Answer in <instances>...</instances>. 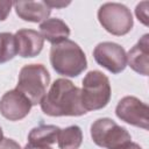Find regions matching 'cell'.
<instances>
[{
	"instance_id": "cell-1",
	"label": "cell",
	"mask_w": 149,
	"mask_h": 149,
	"mask_svg": "<svg viewBox=\"0 0 149 149\" xmlns=\"http://www.w3.org/2000/svg\"><path fill=\"white\" fill-rule=\"evenodd\" d=\"M40 105L49 116H80L87 113L81 104L80 88L66 78L56 79Z\"/></svg>"
},
{
	"instance_id": "cell-2",
	"label": "cell",
	"mask_w": 149,
	"mask_h": 149,
	"mask_svg": "<svg viewBox=\"0 0 149 149\" xmlns=\"http://www.w3.org/2000/svg\"><path fill=\"white\" fill-rule=\"evenodd\" d=\"M50 63L58 74L71 78L78 77L87 68L85 52L78 43L69 38L51 47Z\"/></svg>"
},
{
	"instance_id": "cell-3",
	"label": "cell",
	"mask_w": 149,
	"mask_h": 149,
	"mask_svg": "<svg viewBox=\"0 0 149 149\" xmlns=\"http://www.w3.org/2000/svg\"><path fill=\"white\" fill-rule=\"evenodd\" d=\"M49 84L50 73L43 64H26L20 70L15 88L35 106L41 104Z\"/></svg>"
},
{
	"instance_id": "cell-4",
	"label": "cell",
	"mask_w": 149,
	"mask_h": 149,
	"mask_svg": "<svg viewBox=\"0 0 149 149\" xmlns=\"http://www.w3.org/2000/svg\"><path fill=\"white\" fill-rule=\"evenodd\" d=\"M111 83L105 73L99 70H92L85 74L80 97L86 112L98 111L106 107L111 100Z\"/></svg>"
},
{
	"instance_id": "cell-5",
	"label": "cell",
	"mask_w": 149,
	"mask_h": 149,
	"mask_svg": "<svg viewBox=\"0 0 149 149\" xmlns=\"http://www.w3.org/2000/svg\"><path fill=\"white\" fill-rule=\"evenodd\" d=\"M98 20L107 33L115 36L128 34L134 26L130 9L120 2L102 3L98 9Z\"/></svg>"
},
{
	"instance_id": "cell-6",
	"label": "cell",
	"mask_w": 149,
	"mask_h": 149,
	"mask_svg": "<svg viewBox=\"0 0 149 149\" xmlns=\"http://www.w3.org/2000/svg\"><path fill=\"white\" fill-rule=\"evenodd\" d=\"M91 137L97 146L107 149H116L132 141L128 130L109 118L97 119L91 125Z\"/></svg>"
},
{
	"instance_id": "cell-7",
	"label": "cell",
	"mask_w": 149,
	"mask_h": 149,
	"mask_svg": "<svg viewBox=\"0 0 149 149\" xmlns=\"http://www.w3.org/2000/svg\"><path fill=\"white\" fill-rule=\"evenodd\" d=\"M115 114L121 121L128 125L144 130L149 128V107L136 97H123L115 107Z\"/></svg>"
},
{
	"instance_id": "cell-8",
	"label": "cell",
	"mask_w": 149,
	"mask_h": 149,
	"mask_svg": "<svg viewBox=\"0 0 149 149\" xmlns=\"http://www.w3.org/2000/svg\"><path fill=\"white\" fill-rule=\"evenodd\" d=\"M94 61L113 74L122 72L127 66V52L115 42H100L93 50Z\"/></svg>"
},
{
	"instance_id": "cell-9",
	"label": "cell",
	"mask_w": 149,
	"mask_h": 149,
	"mask_svg": "<svg viewBox=\"0 0 149 149\" xmlns=\"http://www.w3.org/2000/svg\"><path fill=\"white\" fill-rule=\"evenodd\" d=\"M31 106V102L16 88L7 91L0 99V113L9 121L24 119L29 114Z\"/></svg>"
},
{
	"instance_id": "cell-10",
	"label": "cell",
	"mask_w": 149,
	"mask_h": 149,
	"mask_svg": "<svg viewBox=\"0 0 149 149\" xmlns=\"http://www.w3.org/2000/svg\"><path fill=\"white\" fill-rule=\"evenodd\" d=\"M17 54L22 58H33L40 55L44 45V38L34 29H19L15 34Z\"/></svg>"
},
{
	"instance_id": "cell-11",
	"label": "cell",
	"mask_w": 149,
	"mask_h": 149,
	"mask_svg": "<svg viewBox=\"0 0 149 149\" xmlns=\"http://www.w3.org/2000/svg\"><path fill=\"white\" fill-rule=\"evenodd\" d=\"M127 64L142 76L149 74V34H144L127 52Z\"/></svg>"
},
{
	"instance_id": "cell-12",
	"label": "cell",
	"mask_w": 149,
	"mask_h": 149,
	"mask_svg": "<svg viewBox=\"0 0 149 149\" xmlns=\"http://www.w3.org/2000/svg\"><path fill=\"white\" fill-rule=\"evenodd\" d=\"M13 6L16 15L28 22H43L51 14V8L44 1H15Z\"/></svg>"
},
{
	"instance_id": "cell-13",
	"label": "cell",
	"mask_w": 149,
	"mask_h": 149,
	"mask_svg": "<svg viewBox=\"0 0 149 149\" xmlns=\"http://www.w3.org/2000/svg\"><path fill=\"white\" fill-rule=\"evenodd\" d=\"M40 34L52 45L58 44L70 36L69 26L58 17L47 19L40 23Z\"/></svg>"
},
{
	"instance_id": "cell-14",
	"label": "cell",
	"mask_w": 149,
	"mask_h": 149,
	"mask_svg": "<svg viewBox=\"0 0 149 149\" xmlns=\"http://www.w3.org/2000/svg\"><path fill=\"white\" fill-rule=\"evenodd\" d=\"M61 128L55 125H40L34 127L28 134V141L33 144L50 146L56 143Z\"/></svg>"
},
{
	"instance_id": "cell-15",
	"label": "cell",
	"mask_w": 149,
	"mask_h": 149,
	"mask_svg": "<svg viewBox=\"0 0 149 149\" xmlns=\"http://www.w3.org/2000/svg\"><path fill=\"white\" fill-rule=\"evenodd\" d=\"M83 142L81 128L77 125L61 129L57 139L59 149H78Z\"/></svg>"
},
{
	"instance_id": "cell-16",
	"label": "cell",
	"mask_w": 149,
	"mask_h": 149,
	"mask_svg": "<svg viewBox=\"0 0 149 149\" xmlns=\"http://www.w3.org/2000/svg\"><path fill=\"white\" fill-rule=\"evenodd\" d=\"M17 55L15 36L12 33H0V64L7 63Z\"/></svg>"
},
{
	"instance_id": "cell-17",
	"label": "cell",
	"mask_w": 149,
	"mask_h": 149,
	"mask_svg": "<svg viewBox=\"0 0 149 149\" xmlns=\"http://www.w3.org/2000/svg\"><path fill=\"white\" fill-rule=\"evenodd\" d=\"M148 7H149V2L148 1H142V2L137 3L136 7H135L136 17L144 26H148V23H149L148 22Z\"/></svg>"
},
{
	"instance_id": "cell-18",
	"label": "cell",
	"mask_w": 149,
	"mask_h": 149,
	"mask_svg": "<svg viewBox=\"0 0 149 149\" xmlns=\"http://www.w3.org/2000/svg\"><path fill=\"white\" fill-rule=\"evenodd\" d=\"M13 6V1L9 0H0V21H5L10 13Z\"/></svg>"
},
{
	"instance_id": "cell-19",
	"label": "cell",
	"mask_w": 149,
	"mask_h": 149,
	"mask_svg": "<svg viewBox=\"0 0 149 149\" xmlns=\"http://www.w3.org/2000/svg\"><path fill=\"white\" fill-rule=\"evenodd\" d=\"M0 149H21V147L13 139L3 137L2 141L0 142Z\"/></svg>"
},
{
	"instance_id": "cell-20",
	"label": "cell",
	"mask_w": 149,
	"mask_h": 149,
	"mask_svg": "<svg viewBox=\"0 0 149 149\" xmlns=\"http://www.w3.org/2000/svg\"><path fill=\"white\" fill-rule=\"evenodd\" d=\"M48 7L52 8H64L70 5V1H55V0H45L44 1Z\"/></svg>"
},
{
	"instance_id": "cell-21",
	"label": "cell",
	"mask_w": 149,
	"mask_h": 149,
	"mask_svg": "<svg viewBox=\"0 0 149 149\" xmlns=\"http://www.w3.org/2000/svg\"><path fill=\"white\" fill-rule=\"evenodd\" d=\"M116 149H142V148L140 147V144H137V143H135L133 141H129V142H126L122 146L118 147Z\"/></svg>"
},
{
	"instance_id": "cell-22",
	"label": "cell",
	"mask_w": 149,
	"mask_h": 149,
	"mask_svg": "<svg viewBox=\"0 0 149 149\" xmlns=\"http://www.w3.org/2000/svg\"><path fill=\"white\" fill-rule=\"evenodd\" d=\"M23 149H52L50 146H40V144H33V143H27Z\"/></svg>"
},
{
	"instance_id": "cell-23",
	"label": "cell",
	"mask_w": 149,
	"mask_h": 149,
	"mask_svg": "<svg viewBox=\"0 0 149 149\" xmlns=\"http://www.w3.org/2000/svg\"><path fill=\"white\" fill-rule=\"evenodd\" d=\"M2 139H3V132H2V128L0 126V142L2 141Z\"/></svg>"
}]
</instances>
